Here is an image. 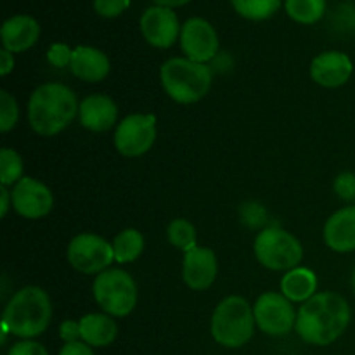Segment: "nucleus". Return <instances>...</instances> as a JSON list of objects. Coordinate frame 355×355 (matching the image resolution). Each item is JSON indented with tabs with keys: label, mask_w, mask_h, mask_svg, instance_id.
<instances>
[{
	"label": "nucleus",
	"mask_w": 355,
	"mask_h": 355,
	"mask_svg": "<svg viewBox=\"0 0 355 355\" xmlns=\"http://www.w3.org/2000/svg\"><path fill=\"white\" fill-rule=\"evenodd\" d=\"M350 322V307L345 298L333 291L315 293L297 314L295 329L304 342L324 347L336 342Z\"/></svg>",
	"instance_id": "1"
},
{
	"label": "nucleus",
	"mask_w": 355,
	"mask_h": 355,
	"mask_svg": "<svg viewBox=\"0 0 355 355\" xmlns=\"http://www.w3.org/2000/svg\"><path fill=\"white\" fill-rule=\"evenodd\" d=\"M80 104L69 87L62 83L40 85L28 101V120L38 135L52 137L64 130L78 113Z\"/></svg>",
	"instance_id": "2"
},
{
	"label": "nucleus",
	"mask_w": 355,
	"mask_h": 355,
	"mask_svg": "<svg viewBox=\"0 0 355 355\" xmlns=\"http://www.w3.org/2000/svg\"><path fill=\"white\" fill-rule=\"evenodd\" d=\"M51 298L42 288L26 286L17 291L3 311L2 322L10 335L30 340L42 335L51 324Z\"/></svg>",
	"instance_id": "3"
},
{
	"label": "nucleus",
	"mask_w": 355,
	"mask_h": 355,
	"mask_svg": "<svg viewBox=\"0 0 355 355\" xmlns=\"http://www.w3.org/2000/svg\"><path fill=\"white\" fill-rule=\"evenodd\" d=\"M166 96L179 104H193L203 99L211 85V71L203 62L187 58H172L159 69Z\"/></svg>",
	"instance_id": "4"
},
{
	"label": "nucleus",
	"mask_w": 355,
	"mask_h": 355,
	"mask_svg": "<svg viewBox=\"0 0 355 355\" xmlns=\"http://www.w3.org/2000/svg\"><path fill=\"white\" fill-rule=\"evenodd\" d=\"M255 314L243 297H227L211 315V336L227 349L246 345L255 329Z\"/></svg>",
	"instance_id": "5"
},
{
	"label": "nucleus",
	"mask_w": 355,
	"mask_h": 355,
	"mask_svg": "<svg viewBox=\"0 0 355 355\" xmlns=\"http://www.w3.org/2000/svg\"><path fill=\"white\" fill-rule=\"evenodd\" d=\"M94 298L113 318H125L137 304V284L121 269H106L94 279Z\"/></svg>",
	"instance_id": "6"
},
{
	"label": "nucleus",
	"mask_w": 355,
	"mask_h": 355,
	"mask_svg": "<svg viewBox=\"0 0 355 355\" xmlns=\"http://www.w3.org/2000/svg\"><path fill=\"white\" fill-rule=\"evenodd\" d=\"M255 257L270 270H291L304 259L302 243L279 227L263 229L255 239Z\"/></svg>",
	"instance_id": "7"
},
{
	"label": "nucleus",
	"mask_w": 355,
	"mask_h": 355,
	"mask_svg": "<svg viewBox=\"0 0 355 355\" xmlns=\"http://www.w3.org/2000/svg\"><path fill=\"white\" fill-rule=\"evenodd\" d=\"M113 260V245L92 232L76 234L68 245V262L78 272L101 274Z\"/></svg>",
	"instance_id": "8"
},
{
	"label": "nucleus",
	"mask_w": 355,
	"mask_h": 355,
	"mask_svg": "<svg viewBox=\"0 0 355 355\" xmlns=\"http://www.w3.org/2000/svg\"><path fill=\"white\" fill-rule=\"evenodd\" d=\"M156 141L155 114H128L114 130V146L127 158L146 155Z\"/></svg>",
	"instance_id": "9"
},
{
	"label": "nucleus",
	"mask_w": 355,
	"mask_h": 355,
	"mask_svg": "<svg viewBox=\"0 0 355 355\" xmlns=\"http://www.w3.org/2000/svg\"><path fill=\"white\" fill-rule=\"evenodd\" d=\"M255 322L263 333L272 336L288 335L297 324V314L284 295L279 293H263L257 300L253 307Z\"/></svg>",
	"instance_id": "10"
},
{
	"label": "nucleus",
	"mask_w": 355,
	"mask_h": 355,
	"mask_svg": "<svg viewBox=\"0 0 355 355\" xmlns=\"http://www.w3.org/2000/svg\"><path fill=\"white\" fill-rule=\"evenodd\" d=\"M180 49L187 59L207 64L218 52V35L203 17H189L180 30Z\"/></svg>",
	"instance_id": "11"
},
{
	"label": "nucleus",
	"mask_w": 355,
	"mask_h": 355,
	"mask_svg": "<svg viewBox=\"0 0 355 355\" xmlns=\"http://www.w3.org/2000/svg\"><path fill=\"white\" fill-rule=\"evenodd\" d=\"M141 33L149 45L156 49H168L180 38V21L175 10L162 6H151L142 12Z\"/></svg>",
	"instance_id": "12"
},
{
	"label": "nucleus",
	"mask_w": 355,
	"mask_h": 355,
	"mask_svg": "<svg viewBox=\"0 0 355 355\" xmlns=\"http://www.w3.org/2000/svg\"><path fill=\"white\" fill-rule=\"evenodd\" d=\"M12 207L21 217L42 218L54 207V196L45 184L23 177L12 189Z\"/></svg>",
	"instance_id": "13"
},
{
	"label": "nucleus",
	"mask_w": 355,
	"mask_h": 355,
	"mask_svg": "<svg viewBox=\"0 0 355 355\" xmlns=\"http://www.w3.org/2000/svg\"><path fill=\"white\" fill-rule=\"evenodd\" d=\"M352 59L340 51H328L314 58L311 64V76L318 85L336 89L349 82L352 76Z\"/></svg>",
	"instance_id": "14"
},
{
	"label": "nucleus",
	"mask_w": 355,
	"mask_h": 355,
	"mask_svg": "<svg viewBox=\"0 0 355 355\" xmlns=\"http://www.w3.org/2000/svg\"><path fill=\"white\" fill-rule=\"evenodd\" d=\"M217 257L210 248L196 246L184 255L182 277L191 290H208L217 277Z\"/></svg>",
	"instance_id": "15"
},
{
	"label": "nucleus",
	"mask_w": 355,
	"mask_h": 355,
	"mask_svg": "<svg viewBox=\"0 0 355 355\" xmlns=\"http://www.w3.org/2000/svg\"><path fill=\"white\" fill-rule=\"evenodd\" d=\"M40 37V24L28 14H16L3 21L0 28V38L6 51L17 54L33 47Z\"/></svg>",
	"instance_id": "16"
},
{
	"label": "nucleus",
	"mask_w": 355,
	"mask_h": 355,
	"mask_svg": "<svg viewBox=\"0 0 355 355\" xmlns=\"http://www.w3.org/2000/svg\"><path fill=\"white\" fill-rule=\"evenodd\" d=\"M80 123L90 132H106L116 123L118 107L111 97L92 94L80 103Z\"/></svg>",
	"instance_id": "17"
},
{
	"label": "nucleus",
	"mask_w": 355,
	"mask_h": 355,
	"mask_svg": "<svg viewBox=\"0 0 355 355\" xmlns=\"http://www.w3.org/2000/svg\"><path fill=\"white\" fill-rule=\"evenodd\" d=\"M69 69L76 78L96 83L110 75V59L103 51L90 45H78L73 49Z\"/></svg>",
	"instance_id": "18"
},
{
	"label": "nucleus",
	"mask_w": 355,
	"mask_h": 355,
	"mask_svg": "<svg viewBox=\"0 0 355 355\" xmlns=\"http://www.w3.org/2000/svg\"><path fill=\"white\" fill-rule=\"evenodd\" d=\"M324 241L333 252L349 253L355 250V207L333 214L324 225Z\"/></svg>",
	"instance_id": "19"
},
{
	"label": "nucleus",
	"mask_w": 355,
	"mask_h": 355,
	"mask_svg": "<svg viewBox=\"0 0 355 355\" xmlns=\"http://www.w3.org/2000/svg\"><path fill=\"white\" fill-rule=\"evenodd\" d=\"M82 342L90 347H107L118 335V326L107 314H87L78 321Z\"/></svg>",
	"instance_id": "20"
},
{
	"label": "nucleus",
	"mask_w": 355,
	"mask_h": 355,
	"mask_svg": "<svg viewBox=\"0 0 355 355\" xmlns=\"http://www.w3.org/2000/svg\"><path fill=\"white\" fill-rule=\"evenodd\" d=\"M318 290V277L311 269L295 267L288 270L281 279V291L290 302H302L305 304L311 300Z\"/></svg>",
	"instance_id": "21"
},
{
	"label": "nucleus",
	"mask_w": 355,
	"mask_h": 355,
	"mask_svg": "<svg viewBox=\"0 0 355 355\" xmlns=\"http://www.w3.org/2000/svg\"><path fill=\"white\" fill-rule=\"evenodd\" d=\"M144 250V238L137 229H125L113 239L114 262L130 263L141 257Z\"/></svg>",
	"instance_id": "22"
},
{
	"label": "nucleus",
	"mask_w": 355,
	"mask_h": 355,
	"mask_svg": "<svg viewBox=\"0 0 355 355\" xmlns=\"http://www.w3.org/2000/svg\"><path fill=\"white\" fill-rule=\"evenodd\" d=\"M286 14L300 24H315L326 12V0H284Z\"/></svg>",
	"instance_id": "23"
},
{
	"label": "nucleus",
	"mask_w": 355,
	"mask_h": 355,
	"mask_svg": "<svg viewBox=\"0 0 355 355\" xmlns=\"http://www.w3.org/2000/svg\"><path fill=\"white\" fill-rule=\"evenodd\" d=\"M241 17L250 21H266L279 10L283 0H231Z\"/></svg>",
	"instance_id": "24"
},
{
	"label": "nucleus",
	"mask_w": 355,
	"mask_h": 355,
	"mask_svg": "<svg viewBox=\"0 0 355 355\" xmlns=\"http://www.w3.org/2000/svg\"><path fill=\"white\" fill-rule=\"evenodd\" d=\"M166 238H168L170 245L182 250L184 253L191 252V250L198 246L196 229L186 218H175V220L170 222L168 227H166Z\"/></svg>",
	"instance_id": "25"
},
{
	"label": "nucleus",
	"mask_w": 355,
	"mask_h": 355,
	"mask_svg": "<svg viewBox=\"0 0 355 355\" xmlns=\"http://www.w3.org/2000/svg\"><path fill=\"white\" fill-rule=\"evenodd\" d=\"M23 179V159L14 149L0 151V182L2 186H16Z\"/></svg>",
	"instance_id": "26"
},
{
	"label": "nucleus",
	"mask_w": 355,
	"mask_h": 355,
	"mask_svg": "<svg viewBox=\"0 0 355 355\" xmlns=\"http://www.w3.org/2000/svg\"><path fill=\"white\" fill-rule=\"evenodd\" d=\"M17 116H19V110H17V103L7 90L0 92V130L6 134L14 125L17 123Z\"/></svg>",
	"instance_id": "27"
},
{
	"label": "nucleus",
	"mask_w": 355,
	"mask_h": 355,
	"mask_svg": "<svg viewBox=\"0 0 355 355\" xmlns=\"http://www.w3.org/2000/svg\"><path fill=\"white\" fill-rule=\"evenodd\" d=\"M130 2L132 0H94V10L101 17L113 19V17L121 16L130 7Z\"/></svg>",
	"instance_id": "28"
},
{
	"label": "nucleus",
	"mask_w": 355,
	"mask_h": 355,
	"mask_svg": "<svg viewBox=\"0 0 355 355\" xmlns=\"http://www.w3.org/2000/svg\"><path fill=\"white\" fill-rule=\"evenodd\" d=\"M73 51L66 44H52L47 52V59L55 68H66L71 62Z\"/></svg>",
	"instance_id": "29"
},
{
	"label": "nucleus",
	"mask_w": 355,
	"mask_h": 355,
	"mask_svg": "<svg viewBox=\"0 0 355 355\" xmlns=\"http://www.w3.org/2000/svg\"><path fill=\"white\" fill-rule=\"evenodd\" d=\"M335 193L338 194L342 200H355V173L345 172L340 173L335 180Z\"/></svg>",
	"instance_id": "30"
},
{
	"label": "nucleus",
	"mask_w": 355,
	"mask_h": 355,
	"mask_svg": "<svg viewBox=\"0 0 355 355\" xmlns=\"http://www.w3.org/2000/svg\"><path fill=\"white\" fill-rule=\"evenodd\" d=\"M7 355H49L44 345L33 340H23V342L14 343L9 349Z\"/></svg>",
	"instance_id": "31"
},
{
	"label": "nucleus",
	"mask_w": 355,
	"mask_h": 355,
	"mask_svg": "<svg viewBox=\"0 0 355 355\" xmlns=\"http://www.w3.org/2000/svg\"><path fill=\"white\" fill-rule=\"evenodd\" d=\"M61 338L64 340L66 343H71V342H80L82 336H80V324L75 321H64L61 324Z\"/></svg>",
	"instance_id": "32"
},
{
	"label": "nucleus",
	"mask_w": 355,
	"mask_h": 355,
	"mask_svg": "<svg viewBox=\"0 0 355 355\" xmlns=\"http://www.w3.org/2000/svg\"><path fill=\"white\" fill-rule=\"evenodd\" d=\"M59 355H96L90 349V345H87L85 342H71L64 343L61 350H59Z\"/></svg>",
	"instance_id": "33"
},
{
	"label": "nucleus",
	"mask_w": 355,
	"mask_h": 355,
	"mask_svg": "<svg viewBox=\"0 0 355 355\" xmlns=\"http://www.w3.org/2000/svg\"><path fill=\"white\" fill-rule=\"evenodd\" d=\"M14 69V54L2 49L0 51V75L7 76Z\"/></svg>",
	"instance_id": "34"
},
{
	"label": "nucleus",
	"mask_w": 355,
	"mask_h": 355,
	"mask_svg": "<svg viewBox=\"0 0 355 355\" xmlns=\"http://www.w3.org/2000/svg\"><path fill=\"white\" fill-rule=\"evenodd\" d=\"M12 201V193H9L6 186L0 187V215L6 217L7 211H9V203Z\"/></svg>",
	"instance_id": "35"
},
{
	"label": "nucleus",
	"mask_w": 355,
	"mask_h": 355,
	"mask_svg": "<svg viewBox=\"0 0 355 355\" xmlns=\"http://www.w3.org/2000/svg\"><path fill=\"white\" fill-rule=\"evenodd\" d=\"M155 6H162V7H168V9H175V7H182L186 3H189L191 0H153Z\"/></svg>",
	"instance_id": "36"
},
{
	"label": "nucleus",
	"mask_w": 355,
	"mask_h": 355,
	"mask_svg": "<svg viewBox=\"0 0 355 355\" xmlns=\"http://www.w3.org/2000/svg\"><path fill=\"white\" fill-rule=\"evenodd\" d=\"M352 286H354V291H355V270H354V276H352Z\"/></svg>",
	"instance_id": "37"
}]
</instances>
